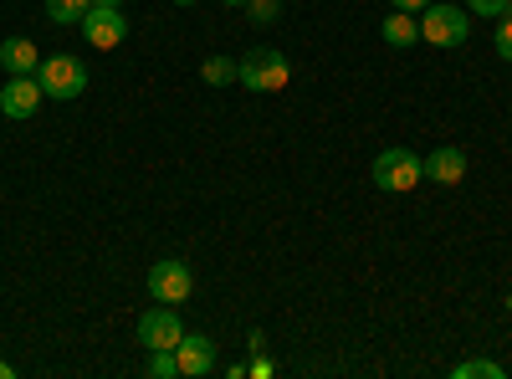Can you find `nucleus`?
<instances>
[{"instance_id": "obj_1", "label": "nucleus", "mask_w": 512, "mask_h": 379, "mask_svg": "<svg viewBox=\"0 0 512 379\" xmlns=\"http://www.w3.org/2000/svg\"><path fill=\"white\" fill-rule=\"evenodd\" d=\"M236 82L246 93H256V98H267V93H282L287 82H292V62L277 52V47H251L246 57H236Z\"/></svg>"}, {"instance_id": "obj_2", "label": "nucleus", "mask_w": 512, "mask_h": 379, "mask_svg": "<svg viewBox=\"0 0 512 379\" xmlns=\"http://www.w3.org/2000/svg\"><path fill=\"white\" fill-rule=\"evenodd\" d=\"M369 175H374V185L384 195H405V190H415L425 180V159L415 149H405V144H390V149L374 154V170Z\"/></svg>"}, {"instance_id": "obj_3", "label": "nucleus", "mask_w": 512, "mask_h": 379, "mask_svg": "<svg viewBox=\"0 0 512 379\" xmlns=\"http://www.w3.org/2000/svg\"><path fill=\"white\" fill-rule=\"evenodd\" d=\"M36 82H41V93H47L52 103H72V98L88 93V67H82V57L52 52V57H41Z\"/></svg>"}, {"instance_id": "obj_4", "label": "nucleus", "mask_w": 512, "mask_h": 379, "mask_svg": "<svg viewBox=\"0 0 512 379\" xmlns=\"http://www.w3.org/2000/svg\"><path fill=\"white\" fill-rule=\"evenodd\" d=\"M466 36H472V16H461V6H431L420 11V41H431V47L451 52V47H466Z\"/></svg>"}, {"instance_id": "obj_5", "label": "nucleus", "mask_w": 512, "mask_h": 379, "mask_svg": "<svg viewBox=\"0 0 512 379\" xmlns=\"http://www.w3.org/2000/svg\"><path fill=\"white\" fill-rule=\"evenodd\" d=\"M190 292H195V277H190V267H185L180 257H169V262H154V267H149V298H154V303L180 308Z\"/></svg>"}, {"instance_id": "obj_6", "label": "nucleus", "mask_w": 512, "mask_h": 379, "mask_svg": "<svg viewBox=\"0 0 512 379\" xmlns=\"http://www.w3.org/2000/svg\"><path fill=\"white\" fill-rule=\"evenodd\" d=\"M77 26H82V36H88V47H98V52L123 47V36H128V16H123V6H93Z\"/></svg>"}, {"instance_id": "obj_7", "label": "nucleus", "mask_w": 512, "mask_h": 379, "mask_svg": "<svg viewBox=\"0 0 512 379\" xmlns=\"http://www.w3.org/2000/svg\"><path fill=\"white\" fill-rule=\"evenodd\" d=\"M180 339H185L180 308L159 303V308H149V313L139 318V344H144V349H180Z\"/></svg>"}, {"instance_id": "obj_8", "label": "nucleus", "mask_w": 512, "mask_h": 379, "mask_svg": "<svg viewBox=\"0 0 512 379\" xmlns=\"http://www.w3.org/2000/svg\"><path fill=\"white\" fill-rule=\"evenodd\" d=\"M41 98H47V93H41L36 77H6V88H0V113L16 118V123H26V118H36Z\"/></svg>"}, {"instance_id": "obj_9", "label": "nucleus", "mask_w": 512, "mask_h": 379, "mask_svg": "<svg viewBox=\"0 0 512 379\" xmlns=\"http://www.w3.org/2000/svg\"><path fill=\"white\" fill-rule=\"evenodd\" d=\"M175 359H180V374H185V379H205V374H216V344H210L205 333H185L180 349H175Z\"/></svg>"}, {"instance_id": "obj_10", "label": "nucleus", "mask_w": 512, "mask_h": 379, "mask_svg": "<svg viewBox=\"0 0 512 379\" xmlns=\"http://www.w3.org/2000/svg\"><path fill=\"white\" fill-rule=\"evenodd\" d=\"M0 67H6V77H36L41 67V52L31 36H6L0 41Z\"/></svg>"}, {"instance_id": "obj_11", "label": "nucleus", "mask_w": 512, "mask_h": 379, "mask_svg": "<svg viewBox=\"0 0 512 379\" xmlns=\"http://www.w3.org/2000/svg\"><path fill=\"white\" fill-rule=\"evenodd\" d=\"M425 180H436V185H461V180H466V154L451 149V144L431 149V154H425Z\"/></svg>"}, {"instance_id": "obj_12", "label": "nucleus", "mask_w": 512, "mask_h": 379, "mask_svg": "<svg viewBox=\"0 0 512 379\" xmlns=\"http://www.w3.org/2000/svg\"><path fill=\"white\" fill-rule=\"evenodd\" d=\"M379 36L390 41V47H415L420 41V16H410V11H395V16H384V26H379Z\"/></svg>"}, {"instance_id": "obj_13", "label": "nucleus", "mask_w": 512, "mask_h": 379, "mask_svg": "<svg viewBox=\"0 0 512 379\" xmlns=\"http://www.w3.org/2000/svg\"><path fill=\"white\" fill-rule=\"evenodd\" d=\"M236 72H241L236 57H205V62H200V77L210 82V88H226V82H236Z\"/></svg>"}, {"instance_id": "obj_14", "label": "nucleus", "mask_w": 512, "mask_h": 379, "mask_svg": "<svg viewBox=\"0 0 512 379\" xmlns=\"http://www.w3.org/2000/svg\"><path fill=\"white\" fill-rule=\"evenodd\" d=\"M88 11H93V0H47V16H52L57 26H77Z\"/></svg>"}, {"instance_id": "obj_15", "label": "nucleus", "mask_w": 512, "mask_h": 379, "mask_svg": "<svg viewBox=\"0 0 512 379\" xmlns=\"http://www.w3.org/2000/svg\"><path fill=\"white\" fill-rule=\"evenodd\" d=\"M144 374H149V379H175V374H180V359H175V349H149V364H144Z\"/></svg>"}, {"instance_id": "obj_16", "label": "nucleus", "mask_w": 512, "mask_h": 379, "mask_svg": "<svg viewBox=\"0 0 512 379\" xmlns=\"http://www.w3.org/2000/svg\"><path fill=\"white\" fill-rule=\"evenodd\" d=\"M451 379H502V364H492V359H461L451 369Z\"/></svg>"}, {"instance_id": "obj_17", "label": "nucleus", "mask_w": 512, "mask_h": 379, "mask_svg": "<svg viewBox=\"0 0 512 379\" xmlns=\"http://www.w3.org/2000/svg\"><path fill=\"white\" fill-rule=\"evenodd\" d=\"M241 11H246V21H251V26H272V21L282 16V0H246Z\"/></svg>"}, {"instance_id": "obj_18", "label": "nucleus", "mask_w": 512, "mask_h": 379, "mask_svg": "<svg viewBox=\"0 0 512 379\" xmlns=\"http://www.w3.org/2000/svg\"><path fill=\"white\" fill-rule=\"evenodd\" d=\"M466 11H472V16H507L512 11V0H466Z\"/></svg>"}, {"instance_id": "obj_19", "label": "nucleus", "mask_w": 512, "mask_h": 379, "mask_svg": "<svg viewBox=\"0 0 512 379\" xmlns=\"http://www.w3.org/2000/svg\"><path fill=\"white\" fill-rule=\"evenodd\" d=\"M497 57H502V62H512V11L497 21Z\"/></svg>"}, {"instance_id": "obj_20", "label": "nucleus", "mask_w": 512, "mask_h": 379, "mask_svg": "<svg viewBox=\"0 0 512 379\" xmlns=\"http://www.w3.org/2000/svg\"><path fill=\"white\" fill-rule=\"evenodd\" d=\"M246 374H251V379H272L277 369H272V359H262V349H256V354H251V364H246Z\"/></svg>"}, {"instance_id": "obj_21", "label": "nucleus", "mask_w": 512, "mask_h": 379, "mask_svg": "<svg viewBox=\"0 0 512 379\" xmlns=\"http://www.w3.org/2000/svg\"><path fill=\"white\" fill-rule=\"evenodd\" d=\"M390 6H395V11H410V16H420L425 6H431V0H390Z\"/></svg>"}, {"instance_id": "obj_22", "label": "nucleus", "mask_w": 512, "mask_h": 379, "mask_svg": "<svg viewBox=\"0 0 512 379\" xmlns=\"http://www.w3.org/2000/svg\"><path fill=\"white\" fill-rule=\"evenodd\" d=\"M11 374H16V369H11V364H6V359H0V379H11Z\"/></svg>"}, {"instance_id": "obj_23", "label": "nucleus", "mask_w": 512, "mask_h": 379, "mask_svg": "<svg viewBox=\"0 0 512 379\" xmlns=\"http://www.w3.org/2000/svg\"><path fill=\"white\" fill-rule=\"evenodd\" d=\"M93 6H123V0H93Z\"/></svg>"}, {"instance_id": "obj_24", "label": "nucleus", "mask_w": 512, "mask_h": 379, "mask_svg": "<svg viewBox=\"0 0 512 379\" xmlns=\"http://www.w3.org/2000/svg\"><path fill=\"white\" fill-rule=\"evenodd\" d=\"M175 6H200V0H175Z\"/></svg>"}, {"instance_id": "obj_25", "label": "nucleus", "mask_w": 512, "mask_h": 379, "mask_svg": "<svg viewBox=\"0 0 512 379\" xmlns=\"http://www.w3.org/2000/svg\"><path fill=\"white\" fill-rule=\"evenodd\" d=\"M226 6H246V0H226Z\"/></svg>"}, {"instance_id": "obj_26", "label": "nucleus", "mask_w": 512, "mask_h": 379, "mask_svg": "<svg viewBox=\"0 0 512 379\" xmlns=\"http://www.w3.org/2000/svg\"><path fill=\"white\" fill-rule=\"evenodd\" d=\"M507 308H512V298H507Z\"/></svg>"}]
</instances>
